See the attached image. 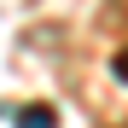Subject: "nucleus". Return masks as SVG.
Wrapping results in <instances>:
<instances>
[{
    "mask_svg": "<svg viewBox=\"0 0 128 128\" xmlns=\"http://www.w3.org/2000/svg\"><path fill=\"white\" fill-rule=\"evenodd\" d=\"M18 128H58L52 105H29V111H18Z\"/></svg>",
    "mask_w": 128,
    "mask_h": 128,
    "instance_id": "nucleus-1",
    "label": "nucleus"
},
{
    "mask_svg": "<svg viewBox=\"0 0 128 128\" xmlns=\"http://www.w3.org/2000/svg\"><path fill=\"white\" fill-rule=\"evenodd\" d=\"M111 70H116V82H122V88H128V47H122V52L111 58Z\"/></svg>",
    "mask_w": 128,
    "mask_h": 128,
    "instance_id": "nucleus-2",
    "label": "nucleus"
}]
</instances>
